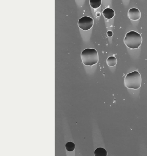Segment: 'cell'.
Returning <instances> with one entry per match:
<instances>
[{
    "mask_svg": "<svg viewBox=\"0 0 147 156\" xmlns=\"http://www.w3.org/2000/svg\"><path fill=\"white\" fill-rule=\"evenodd\" d=\"M83 63L86 66H92L99 61L98 52L94 48H86L81 54Z\"/></svg>",
    "mask_w": 147,
    "mask_h": 156,
    "instance_id": "cell-1",
    "label": "cell"
},
{
    "mask_svg": "<svg viewBox=\"0 0 147 156\" xmlns=\"http://www.w3.org/2000/svg\"><path fill=\"white\" fill-rule=\"evenodd\" d=\"M142 83L141 75L138 71H134L127 75L124 79L125 86L129 89L137 90Z\"/></svg>",
    "mask_w": 147,
    "mask_h": 156,
    "instance_id": "cell-2",
    "label": "cell"
},
{
    "mask_svg": "<svg viewBox=\"0 0 147 156\" xmlns=\"http://www.w3.org/2000/svg\"><path fill=\"white\" fill-rule=\"evenodd\" d=\"M141 35L135 31H131L127 34L124 42L127 47L132 49H137L142 43Z\"/></svg>",
    "mask_w": 147,
    "mask_h": 156,
    "instance_id": "cell-3",
    "label": "cell"
},
{
    "mask_svg": "<svg viewBox=\"0 0 147 156\" xmlns=\"http://www.w3.org/2000/svg\"><path fill=\"white\" fill-rule=\"evenodd\" d=\"M93 19L89 16H83L81 17L78 22V26L80 28L87 31L91 29L93 26Z\"/></svg>",
    "mask_w": 147,
    "mask_h": 156,
    "instance_id": "cell-4",
    "label": "cell"
},
{
    "mask_svg": "<svg viewBox=\"0 0 147 156\" xmlns=\"http://www.w3.org/2000/svg\"><path fill=\"white\" fill-rule=\"evenodd\" d=\"M128 16L131 20L137 21L141 17V12L137 8H131L128 11Z\"/></svg>",
    "mask_w": 147,
    "mask_h": 156,
    "instance_id": "cell-5",
    "label": "cell"
},
{
    "mask_svg": "<svg viewBox=\"0 0 147 156\" xmlns=\"http://www.w3.org/2000/svg\"><path fill=\"white\" fill-rule=\"evenodd\" d=\"M102 13L104 16L107 19H112L115 16L114 11L110 8L105 9Z\"/></svg>",
    "mask_w": 147,
    "mask_h": 156,
    "instance_id": "cell-6",
    "label": "cell"
},
{
    "mask_svg": "<svg viewBox=\"0 0 147 156\" xmlns=\"http://www.w3.org/2000/svg\"><path fill=\"white\" fill-rule=\"evenodd\" d=\"M107 65L110 67H113L116 66L117 60L116 58L114 56H110L106 60Z\"/></svg>",
    "mask_w": 147,
    "mask_h": 156,
    "instance_id": "cell-7",
    "label": "cell"
},
{
    "mask_svg": "<svg viewBox=\"0 0 147 156\" xmlns=\"http://www.w3.org/2000/svg\"><path fill=\"white\" fill-rule=\"evenodd\" d=\"M94 155V156H107V151L104 148L100 147L95 150Z\"/></svg>",
    "mask_w": 147,
    "mask_h": 156,
    "instance_id": "cell-8",
    "label": "cell"
},
{
    "mask_svg": "<svg viewBox=\"0 0 147 156\" xmlns=\"http://www.w3.org/2000/svg\"><path fill=\"white\" fill-rule=\"evenodd\" d=\"M102 0H90V6L94 9L99 8L101 5Z\"/></svg>",
    "mask_w": 147,
    "mask_h": 156,
    "instance_id": "cell-9",
    "label": "cell"
},
{
    "mask_svg": "<svg viewBox=\"0 0 147 156\" xmlns=\"http://www.w3.org/2000/svg\"><path fill=\"white\" fill-rule=\"evenodd\" d=\"M75 145L72 142H68L66 144V149L68 152H72L75 149Z\"/></svg>",
    "mask_w": 147,
    "mask_h": 156,
    "instance_id": "cell-10",
    "label": "cell"
},
{
    "mask_svg": "<svg viewBox=\"0 0 147 156\" xmlns=\"http://www.w3.org/2000/svg\"><path fill=\"white\" fill-rule=\"evenodd\" d=\"M107 35L109 37H111L113 35V33L112 31H109L107 32Z\"/></svg>",
    "mask_w": 147,
    "mask_h": 156,
    "instance_id": "cell-11",
    "label": "cell"
}]
</instances>
